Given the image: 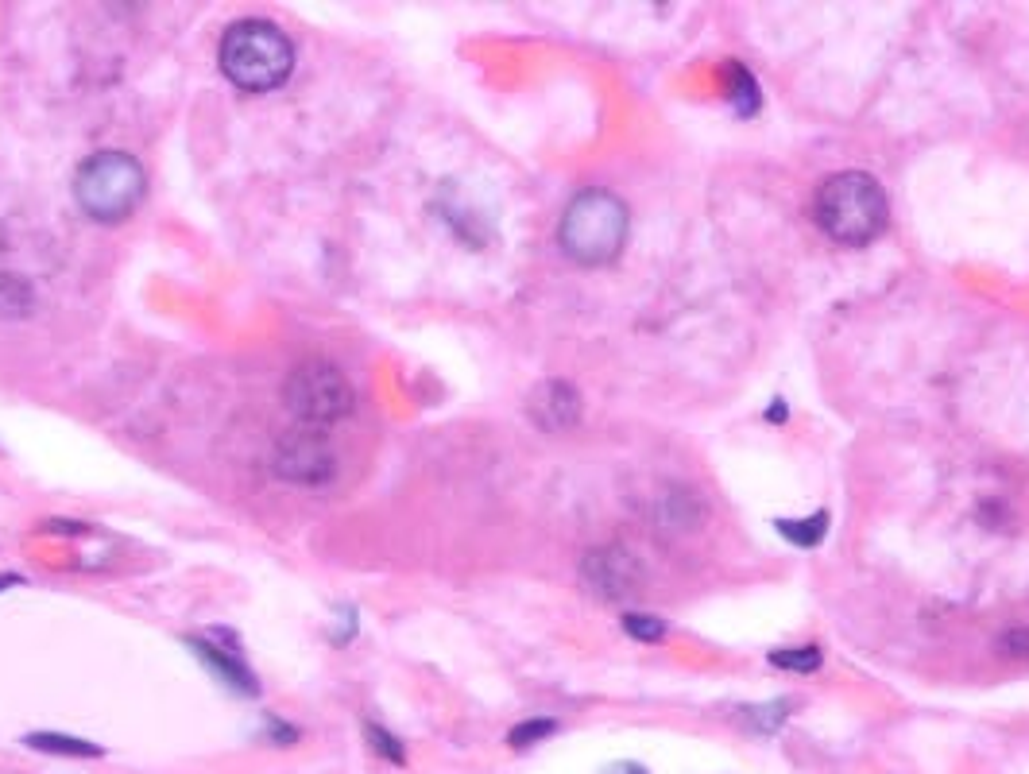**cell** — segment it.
Masks as SVG:
<instances>
[{
    "mask_svg": "<svg viewBox=\"0 0 1029 774\" xmlns=\"http://www.w3.org/2000/svg\"><path fill=\"white\" fill-rule=\"evenodd\" d=\"M337 469V457L329 442L322 438V430H294V434H283L279 446H275V473L287 480V484H302V488H318L325 480L333 477Z\"/></svg>",
    "mask_w": 1029,
    "mask_h": 774,
    "instance_id": "cell-6",
    "label": "cell"
},
{
    "mask_svg": "<svg viewBox=\"0 0 1029 774\" xmlns=\"http://www.w3.org/2000/svg\"><path fill=\"white\" fill-rule=\"evenodd\" d=\"M600 774H647V767H639V763H612V767H604Z\"/></svg>",
    "mask_w": 1029,
    "mask_h": 774,
    "instance_id": "cell-19",
    "label": "cell"
},
{
    "mask_svg": "<svg viewBox=\"0 0 1029 774\" xmlns=\"http://www.w3.org/2000/svg\"><path fill=\"white\" fill-rule=\"evenodd\" d=\"M627 229H631L627 206L612 190H581L561 213V252L585 268L612 264L627 244Z\"/></svg>",
    "mask_w": 1029,
    "mask_h": 774,
    "instance_id": "cell-3",
    "label": "cell"
},
{
    "mask_svg": "<svg viewBox=\"0 0 1029 774\" xmlns=\"http://www.w3.org/2000/svg\"><path fill=\"white\" fill-rule=\"evenodd\" d=\"M554 728H558L554 720H523V724H515V728H511L507 744H511V747H530V744H538V740H546Z\"/></svg>",
    "mask_w": 1029,
    "mask_h": 774,
    "instance_id": "cell-15",
    "label": "cell"
},
{
    "mask_svg": "<svg viewBox=\"0 0 1029 774\" xmlns=\"http://www.w3.org/2000/svg\"><path fill=\"white\" fill-rule=\"evenodd\" d=\"M585 577H588V585L600 596H608V600H619V596H627L635 589V566H631V558L619 554V550H600V554H592L585 562Z\"/></svg>",
    "mask_w": 1029,
    "mask_h": 774,
    "instance_id": "cell-8",
    "label": "cell"
},
{
    "mask_svg": "<svg viewBox=\"0 0 1029 774\" xmlns=\"http://www.w3.org/2000/svg\"><path fill=\"white\" fill-rule=\"evenodd\" d=\"M728 74H732V101H735V109H739L743 117L759 113V86H755L751 70H743L739 62H732V66H728Z\"/></svg>",
    "mask_w": 1029,
    "mask_h": 774,
    "instance_id": "cell-13",
    "label": "cell"
},
{
    "mask_svg": "<svg viewBox=\"0 0 1029 774\" xmlns=\"http://www.w3.org/2000/svg\"><path fill=\"white\" fill-rule=\"evenodd\" d=\"M886 194L871 175L863 171H844L821 182L813 194V221L821 225L836 244H871L886 229Z\"/></svg>",
    "mask_w": 1029,
    "mask_h": 774,
    "instance_id": "cell-2",
    "label": "cell"
},
{
    "mask_svg": "<svg viewBox=\"0 0 1029 774\" xmlns=\"http://www.w3.org/2000/svg\"><path fill=\"white\" fill-rule=\"evenodd\" d=\"M623 627L635 635V639H647V643H658L666 635V624L662 620H650V616H623Z\"/></svg>",
    "mask_w": 1029,
    "mask_h": 774,
    "instance_id": "cell-17",
    "label": "cell"
},
{
    "mask_svg": "<svg viewBox=\"0 0 1029 774\" xmlns=\"http://www.w3.org/2000/svg\"><path fill=\"white\" fill-rule=\"evenodd\" d=\"M527 407L530 418L542 430H565V426H573L581 418V399H577L573 384H565V380H550V384L534 387Z\"/></svg>",
    "mask_w": 1029,
    "mask_h": 774,
    "instance_id": "cell-7",
    "label": "cell"
},
{
    "mask_svg": "<svg viewBox=\"0 0 1029 774\" xmlns=\"http://www.w3.org/2000/svg\"><path fill=\"white\" fill-rule=\"evenodd\" d=\"M144 190V167L128 151H97L74 175V198H78L82 213H89L93 221H105V225L124 221L144 202Z\"/></svg>",
    "mask_w": 1029,
    "mask_h": 774,
    "instance_id": "cell-4",
    "label": "cell"
},
{
    "mask_svg": "<svg viewBox=\"0 0 1029 774\" xmlns=\"http://www.w3.org/2000/svg\"><path fill=\"white\" fill-rule=\"evenodd\" d=\"M283 403L306 430H325L353 415V384L333 360H302L287 376Z\"/></svg>",
    "mask_w": 1029,
    "mask_h": 774,
    "instance_id": "cell-5",
    "label": "cell"
},
{
    "mask_svg": "<svg viewBox=\"0 0 1029 774\" xmlns=\"http://www.w3.org/2000/svg\"><path fill=\"white\" fill-rule=\"evenodd\" d=\"M198 655H202V662H206L209 670L217 674V678H225V682L233 685V689H240V693H248V697H256L260 693V685H256V678H252V670L240 662L236 655H225L221 647H213V643H202V639H194L190 643Z\"/></svg>",
    "mask_w": 1029,
    "mask_h": 774,
    "instance_id": "cell-9",
    "label": "cell"
},
{
    "mask_svg": "<svg viewBox=\"0 0 1029 774\" xmlns=\"http://www.w3.org/2000/svg\"><path fill=\"white\" fill-rule=\"evenodd\" d=\"M774 527L790 538L794 546H817V542L824 538V531H828V515L817 511L813 519H778Z\"/></svg>",
    "mask_w": 1029,
    "mask_h": 774,
    "instance_id": "cell-11",
    "label": "cell"
},
{
    "mask_svg": "<svg viewBox=\"0 0 1029 774\" xmlns=\"http://www.w3.org/2000/svg\"><path fill=\"white\" fill-rule=\"evenodd\" d=\"M364 736L372 740V747L380 751L387 763H407V751H403V744H399L395 736H387L380 724H368V728H364Z\"/></svg>",
    "mask_w": 1029,
    "mask_h": 774,
    "instance_id": "cell-16",
    "label": "cell"
},
{
    "mask_svg": "<svg viewBox=\"0 0 1029 774\" xmlns=\"http://www.w3.org/2000/svg\"><path fill=\"white\" fill-rule=\"evenodd\" d=\"M221 74L248 93L283 86L294 70V43L271 20H240L221 35Z\"/></svg>",
    "mask_w": 1029,
    "mask_h": 774,
    "instance_id": "cell-1",
    "label": "cell"
},
{
    "mask_svg": "<svg viewBox=\"0 0 1029 774\" xmlns=\"http://www.w3.org/2000/svg\"><path fill=\"white\" fill-rule=\"evenodd\" d=\"M766 415H770V422H786V403H778V399H774Z\"/></svg>",
    "mask_w": 1029,
    "mask_h": 774,
    "instance_id": "cell-20",
    "label": "cell"
},
{
    "mask_svg": "<svg viewBox=\"0 0 1029 774\" xmlns=\"http://www.w3.org/2000/svg\"><path fill=\"white\" fill-rule=\"evenodd\" d=\"M24 744L35 747V751H47V755H62V759H101L105 755L101 744H89L78 736H59V732H31V736H24Z\"/></svg>",
    "mask_w": 1029,
    "mask_h": 774,
    "instance_id": "cell-10",
    "label": "cell"
},
{
    "mask_svg": "<svg viewBox=\"0 0 1029 774\" xmlns=\"http://www.w3.org/2000/svg\"><path fill=\"white\" fill-rule=\"evenodd\" d=\"M31 310V287L16 275H0V318H20Z\"/></svg>",
    "mask_w": 1029,
    "mask_h": 774,
    "instance_id": "cell-12",
    "label": "cell"
},
{
    "mask_svg": "<svg viewBox=\"0 0 1029 774\" xmlns=\"http://www.w3.org/2000/svg\"><path fill=\"white\" fill-rule=\"evenodd\" d=\"M770 662L778 670H797V674H809L821 666V651L817 647H797V651H770Z\"/></svg>",
    "mask_w": 1029,
    "mask_h": 774,
    "instance_id": "cell-14",
    "label": "cell"
},
{
    "mask_svg": "<svg viewBox=\"0 0 1029 774\" xmlns=\"http://www.w3.org/2000/svg\"><path fill=\"white\" fill-rule=\"evenodd\" d=\"M999 651L1010 658H1029V627H1014L999 635Z\"/></svg>",
    "mask_w": 1029,
    "mask_h": 774,
    "instance_id": "cell-18",
    "label": "cell"
}]
</instances>
